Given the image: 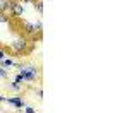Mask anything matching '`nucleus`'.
I'll return each mask as SVG.
<instances>
[{
	"instance_id": "15",
	"label": "nucleus",
	"mask_w": 129,
	"mask_h": 113,
	"mask_svg": "<svg viewBox=\"0 0 129 113\" xmlns=\"http://www.w3.org/2000/svg\"><path fill=\"white\" fill-rule=\"evenodd\" d=\"M0 103H5V96H2V94H0Z\"/></svg>"
},
{
	"instance_id": "4",
	"label": "nucleus",
	"mask_w": 129,
	"mask_h": 113,
	"mask_svg": "<svg viewBox=\"0 0 129 113\" xmlns=\"http://www.w3.org/2000/svg\"><path fill=\"white\" fill-rule=\"evenodd\" d=\"M5 103H7V104H12L16 110H22V108L28 104L21 96H16V94H14V96H5Z\"/></svg>"
},
{
	"instance_id": "13",
	"label": "nucleus",
	"mask_w": 129,
	"mask_h": 113,
	"mask_svg": "<svg viewBox=\"0 0 129 113\" xmlns=\"http://www.w3.org/2000/svg\"><path fill=\"white\" fill-rule=\"evenodd\" d=\"M16 2H19L22 5H33L35 4V0H16Z\"/></svg>"
},
{
	"instance_id": "16",
	"label": "nucleus",
	"mask_w": 129,
	"mask_h": 113,
	"mask_svg": "<svg viewBox=\"0 0 129 113\" xmlns=\"http://www.w3.org/2000/svg\"><path fill=\"white\" fill-rule=\"evenodd\" d=\"M17 113H24V111H17Z\"/></svg>"
},
{
	"instance_id": "3",
	"label": "nucleus",
	"mask_w": 129,
	"mask_h": 113,
	"mask_svg": "<svg viewBox=\"0 0 129 113\" xmlns=\"http://www.w3.org/2000/svg\"><path fill=\"white\" fill-rule=\"evenodd\" d=\"M10 16L14 17V19H22L24 16H26V7L19 4V2H16L14 0V4H12V10H10Z\"/></svg>"
},
{
	"instance_id": "5",
	"label": "nucleus",
	"mask_w": 129,
	"mask_h": 113,
	"mask_svg": "<svg viewBox=\"0 0 129 113\" xmlns=\"http://www.w3.org/2000/svg\"><path fill=\"white\" fill-rule=\"evenodd\" d=\"M12 4L14 0H2V5H0V12L5 14V16H10V10H12Z\"/></svg>"
},
{
	"instance_id": "6",
	"label": "nucleus",
	"mask_w": 129,
	"mask_h": 113,
	"mask_svg": "<svg viewBox=\"0 0 129 113\" xmlns=\"http://www.w3.org/2000/svg\"><path fill=\"white\" fill-rule=\"evenodd\" d=\"M14 63H16V60L10 58L9 55H7L4 60H0V67H4V69H10V67H14Z\"/></svg>"
},
{
	"instance_id": "7",
	"label": "nucleus",
	"mask_w": 129,
	"mask_h": 113,
	"mask_svg": "<svg viewBox=\"0 0 129 113\" xmlns=\"http://www.w3.org/2000/svg\"><path fill=\"white\" fill-rule=\"evenodd\" d=\"M7 89L12 91V92H21V91H22V86L17 84V82H14V81H10L9 84H7Z\"/></svg>"
},
{
	"instance_id": "11",
	"label": "nucleus",
	"mask_w": 129,
	"mask_h": 113,
	"mask_svg": "<svg viewBox=\"0 0 129 113\" xmlns=\"http://www.w3.org/2000/svg\"><path fill=\"white\" fill-rule=\"evenodd\" d=\"M22 111H24V113H36V110H35L33 106H28V104H26V106L22 108Z\"/></svg>"
},
{
	"instance_id": "2",
	"label": "nucleus",
	"mask_w": 129,
	"mask_h": 113,
	"mask_svg": "<svg viewBox=\"0 0 129 113\" xmlns=\"http://www.w3.org/2000/svg\"><path fill=\"white\" fill-rule=\"evenodd\" d=\"M17 72L26 79V82H36V81H40V77H41L40 67H36L33 63H22L17 69Z\"/></svg>"
},
{
	"instance_id": "1",
	"label": "nucleus",
	"mask_w": 129,
	"mask_h": 113,
	"mask_svg": "<svg viewBox=\"0 0 129 113\" xmlns=\"http://www.w3.org/2000/svg\"><path fill=\"white\" fill-rule=\"evenodd\" d=\"M35 48V43L29 41L22 33L16 34L12 40L9 41V51L16 57H21V55H28L31 50Z\"/></svg>"
},
{
	"instance_id": "12",
	"label": "nucleus",
	"mask_w": 129,
	"mask_h": 113,
	"mask_svg": "<svg viewBox=\"0 0 129 113\" xmlns=\"http://www.w3.org/2000/svg\"><path fill=\"white\" fill-rule=\"evenodd\" d=\"M35 94L38 96V99H43V89H41V87H36V89H35Z\"/></svg>"
},
{
	"instance_id": "14",
	"label": "nucleus",
	"mask_w": 129,
	"mask_h": 113,
	"mask_svg": "<svg viewBox=\"0 0 129 113\" xmlns=\"http://www.w3.org/2000/svg\"><path fill=\"white\" fill-rule=\"evenodd\" d=\"M7 57V50H4V48H0V60H4Z\"/></svg>"
},
{
	"instance_id": "10",
	"label": "nucleus",
	"mask_w": 129,
	"mask_h": 113,
	"mask_svg": "<svg viewBox=\"0 0 129 113\" xmlns=\"http://www.w3.org/2000/svg\"><path fill=\"white\" fill-rule=\"evenodd\" d=\"M7 77H9V70L4 69V67H0V79H7Z\"/></svg>"
},
{
	"instance_id": "8",
	"label": "nucleus",
	"mask_w": 129,
	"mask_h": 113,
	"mask_svg": "<svg viewBox=\"0 0 129 113\" xmlns=\"http://www.w3.org/2000/svg\"><path fill=\"white\" fill-rule=\"evenodd\" d=\"M35 9H36V12H38V16H41L43 14V0H35Z\"/></svg>"
},
{
	"instance_id": "9",
	"label": "nucleus",
	"mask_w": 129,
	"mask_h": 113,
	"mask_svg": "<svg viewBox=\"0 0 129 113\" xmlns=\"http://www.w3.org/2000/svg\"><path fill=\"white\" fill-rule=\"evenodd\" d=\"M12 81H14V82H17V84H21V86H24V84H26V79H24V77L21 75L19 72H17V74H16V75L12 77Z\"/></svg>"
}]
</instances>
